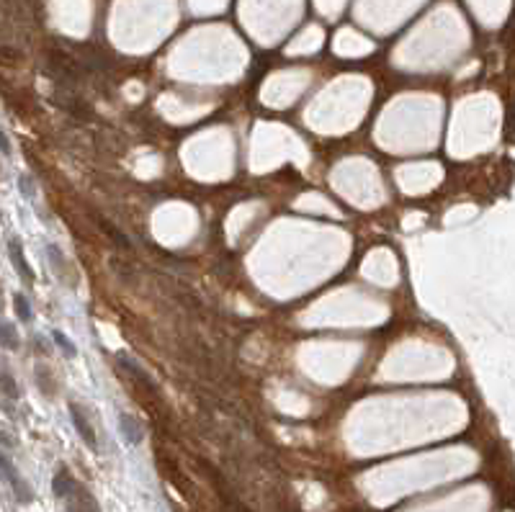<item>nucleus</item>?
<instances>
[{
    "label": "nucleus",
    "instance_id": "f257e3e1",
    "mask_svg": "<svg viewBox=\"0 0 515 512\" xmlns=\"http://www.w3.org/2000/svg\"><path fill=\"white\" fill-rule=\"evenodd\" d=\"M52 492L60 502H64V512H101V504L90 489H85L67 469H60L52 479Z\"/></svg>",
    "mask_w": 515,
    "mask_h": 512
},
{
    "label": "nucleus",
    "instance_id": "f03ea898",
    "mask_svg": "<svg viewBox=\"0 0 515 512\" xmlns=\"http://www.w3.org/2000/svg\"><path fill=\"white\" fill-rule=\"evenodd\" d=\"M0 481H6L11 487V492H13V497H16L21 504H29L34 502V489L32 484L18 474L16 464L11 461L6 453H0Z\"/></svg>",
    "mask_w": 515,
    "mask_h": 512
},
{
    "label": "nucleus",
    "instance_id": "7ed1b4c3",
    "mask_svg": "<svg viewBox=\"0 0 515 512\" xmlns=\"http://www.w3.org/2000/svg\"><path fill=\"white\" fill-rule=\"evenodd\" d=\"M67 409H70V420H72V425H75V430H78L80 441L85 443L90 450H98L95 430H93V425H90V420H88V412L80 407L78 401H70V404H67Z\"/></svg>",
    "mask_w": 515,
    "mask_h": 512
},
{
    "label": "nucleus",
    "instance_id": "20e7f679",
    "mask_svg": "<svg viewBox=\"0 0 515 512\" xmlns=\"http://www.w3.org/2000/svg\"><path fill=\"white\" fill-rule=\"evenodd\" d=\"M116 363H119L121 369L127 371V374L135 378V381H139L144 389H152V392H158V384H155V378H152L150 374H147V371H144L142 366H139V363L132 358V355H127V353H119V355H116Z\"/></svg>",
    "mask_w": 515,
    "mask_h": 512
},
{
    "label": "nucleus",
    "instance_id": "39448f33",
    "mask_svg": "<svg viewBox=\"0 0 515 512\" xmlns=\"http://www.w3.org/2000/svg\"><path fill=\"white\" fill-rule=\"evenodd\" d=\"M119 432L124 443H129V446H139L144 441L142 422L135 415H129V412H119Z\"/></svg>",
    "mask_w": 515,
    "mask_h": 512
},
{
    "label": "nucleus",
    "instance_id": "423d86ee",
    "mask_svg": "<svg viewBox=\"0 0 515 512\" xmlns=\"http://www.w3.org/2000/svg\"><path fill=\"white\" fill-rule=\"evenodd\" d=\"M8 257H11V263H13V268H16L18 276H21L26 283H32L34 271H32V265H29V260H26L21 242H18L16 237H11V240H8Z\"/></svg>",
    "mask_w": 515,
    "mask_h": 512
},
{
    "label": "nucleus",
    "instance_id": "0eeeda50",
    "mask_svg": "<svg viewBox=\"0 0 515 512\" xmlns=\"http://www.w3.org/2000/svg\"><path fill=\"white\" fill-rule=\"evenodd\" d=\"M18 345H21V337H18L16 327H13L11 322L0 320V348H6V350H18Z\"/></svg>",
    "mask_w": 515,
    "mask_h": 512
},
{
    "label": "nucleus",
    "instance_id": "6e6552de",
    "mask_svg": "<svg viewBox=\"0 0 515 512\" xmlns=\"http://www.w3.org/2000/svg\"><path fill=\"white\" fill-rule=\"evenodd\" d=\"M0 392L6 394V397H11V399H18V397H21L16 378L11 376V371L6 369V366H0Z\"/></svg>",
    "mask_w": 515,
    "mask_h": 512
},
{
    "label": "nucleus",
    "instance_id": "1a4fd4ad",
    "mask_svg": "<svg viewBox=\"0 0 515 512\" xmlns=\"http://www.w3.org/2000/svg\"><path fill=\"white\" fill-rule=\"evenodd\" d=\"M47 257H49V263H52V268H55L57 276L64 278V276H67V260H64V255L60 253L57 245H47Z\"/></svg>",
    "mask_w": 515,
    "mask_h": 512
},
{
    "label": "nucleus",
    "instance_id": "9d476101",
    "mask_svg": "<svg viewBox=\"0 0 515 512\" xmlns=\"http://www.w3.org/2000/svg\"><path fill=\"white\" fill-rule=\"evenodd\" d=\"M52 340L57 343V348L67 355V358H75L78 355V348H75V343H72L70 337L64 335V332H60V329H52Z\"/></svg>",
    "mask_w": 515,
    "mask_h": 512
},
{
    "label": "nucleus",
    "instance_id": "9b49d317",
    "mask_svg": "<svg viewBox=\"0 0 515 512\" xmlns=\"http://www.w3.org/2000/svg\"><path fill=\"white\" fill-rule=\"evenodd\" d=\"M13 306H16V314L21 322H32L34 312H32V301L24 297V294H13Z\"/></svg>",
    "mask_w": 515,
    "mask_h": 512
},
{
    "label": "nucleus",
    "instance_id": "f8f14e48",
    "mask_svg": "<svg viewBox=\"0 0 515 512\" xmlns=\"http://www.w3.org/2000/svg\"><path fill=\"white\" fill-rule=\"evenodd\" d=\"M18 191H21V196H26V199H34V196H36V191H34V180L29 176L18 178Z\"/></svg>",
    "mask_w": 515,
    "mask_h": 512
},
{
    "label": "nucleus",
    "instance_id": "ddd939ff",
    "mask_svg": "<svg viewBox=\"0 0 515 512\" xmlns=\"http://www.w3.org/2000/svg\"><path fill=\"white\" fill-rule=\"evenodd\" d=\"M0 152L6 155V157L11 155V139H8V134H6L3 129H0Z\"/></svg>",
    "mask_w": 515,
    "mask_h": 512
}]
</instances>
